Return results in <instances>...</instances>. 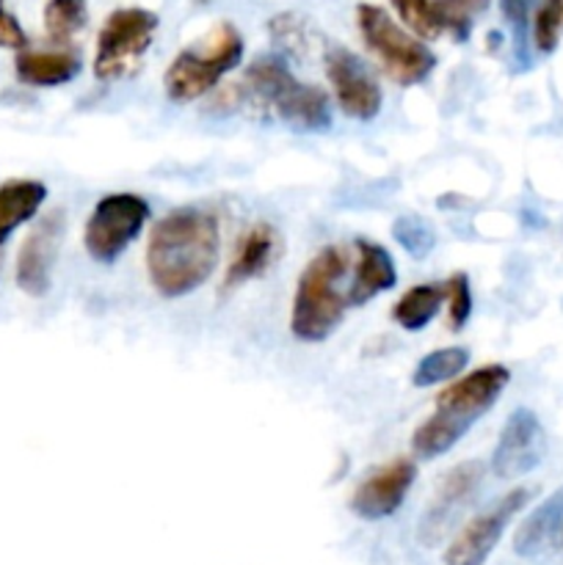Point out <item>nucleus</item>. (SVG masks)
<instances>
[{
  "label": "nucleus",
  "mask_w": 563,
  "mask_h": 565,
  "mask_svg": "<svg viewBox=\"0 0 563 565\" xmlns=\"http://www.w3.org/2000/svg\"><path fill=\"white\" fill-rule=\"evenodd\" d=\"M513 552L524 561H552L563 555V486L524 516L513 533Z\"/></svg>",
  "instance_id": "14"
},
{
  "label": "nucleus",
  "mask_w": 563,
  "mask_h": 565,
  "mask_svg": "<svg viewBox=\"0 0 563 565\" xmlns=\"http://www.w3.org/2000/svg\"><path fill=\"white\" fill-rule=\"evenodd\" d=\"M64 210H50L44 218H39V224L28 232L25 243L20 246L17 254V270L14 279L25 296L42 298L50 292L53 285V268L55 257H59L61 237H64Z\"/></svg>",
  "instance_id": "11"
},
{
  "label": "nucleus",
  "mask_w": 563,
  "mask_h": 565,
  "mask_svg": "<svg viewBox=\"0 0 563 565\" xmlns=\"http://www.w3.org/2000/svg\"><path fill=\"white\" fill-rule=\"evenodd\" d=\"M480 478H484V467L478 461H467L461 467H453L447 472V478L442 480L439 494L431 502L428 513L423 519V527H419V539L423 544L434 546L442 535L447 533L450 522L456 519V513L461 511L464 502L472 497V491L478 489Z\"/></svg>",
  "instance_id": "15"
},
{
  "label": "nucleus",
  "mask_w": 563,
  "mask_h": 565,
  "mask_svg": "<svg viewBox=\"0 0 563 565\" xmlns=\"http://www.w3.org/2000/svg\"><path fill=\"white\" fill-rule=\"evenodd\" d=\"M279 248H282V237L274 226L254 224L252 230L237 241L235 254H232L230 265H226L224 290H235V287L263 276L265 270L274 265Z\"/></svg>",
  "instance_id": "16"
},
{
  "label": "nucleus",
  "mask_w": 563,
  "mask_h": 565,
  "mask_svg": "<svg viewBox=\"0 0 563 565\" xmlns=\"http://www.w3.org/2000/svg\"><path fill=\"white\" fill-rule=\"evenodd\" d=\"M243 58V39L230 22L215 25L196 47H185L163 75L166 97L171 103H193L221 83L226 72Z\"/></svg>",
  "instance_id": "5"
},
{
  "label": "nucleus",
  "mask_w": 563,
  "mask_h": 565,
  "mask_svg": "<svg viewBox=\"0 0 563 565\" xmlns=\"http://www.w3.org/2000/svg\"><path fill=\"white\" fill-rule=\"evenodd\" d=\"M47 188L36 180H11L0 185V246L11 232L31 221L44 204Z\"/></svg>",
  "instance_id": "19"
},
{
  "label": "nucleus",
  "mask_w": 563,
  "mask_h": 565,
  "mask_svg": "<svg viewBox=\"0 0 563 565\" xmlns=\"http://www.w3.org/2000/svg\"><path fill=\"white\" fill-rule=\"evenodd\" d=\"M158 31V17L147 9H116L103 22L94 53V75L97 81H119L138 66L141 55L152 44Z\"/></svg>",
  "instance_id": "7"
},
{
  "label": "nucleus",
  "mask_w": 563,
  "mask_h": 565,
  "mask_svg": "<svg viewBox=\"0 0 563 565\" xmlns=\"http://www.w3.org/2000/svg\"><path fill=\"white\" fill-rule=\"evenodd\" d=\"M243 94L301 132H320L331 125L329 97L323 88L296 81L285 61L276 55H265L248 66Z\"/></svg>",
  "instance_id": "4"
},
{
  "label": "nucleus",
  "mask_w": 563,
  "mask_h": 565,
  "mask_svg": "<svg viewBox=\"0 0 563 565\" xmlns=\"http://www.w3.org/2000/svg\"><path fill=\"white\" fill-rule=\"evenodd\" d=\"M445 301H447V323L453 331L461 329L472 315V287H469L467 274H453L445 281Z\"/></svg>",
  "instance_id": "27"
},
{
  "label": "nucleus",
  "mask_w": 563,
  "mask_h": 565,
  "mask_svg": "<svg viewBox=\"0 0 563 565\" xmlns=\"http://www.w3.org/2000/svg\"><path fill=\"white\" fill-rule=\"evenodd\" d=\"M535 0H500V11L506 17L508 25L517 31V39H522L524 25H528L530 9H533Z\"/></svg>",
  "instance_id": "29"
},
{
  "label": "nucleus",
  "mask_w": 563,
  "mask_h": 565,
  "mask_svg": "<svg viewBox=\"0 0 563 565\" xmlns=\"http://www.w3.org/2000/svg\"><path fill=\"white\" fill-rule=\"evenodd\" d=\"M442 301H445V287L417 285L397 298L395 309H392V318H395V323L401 329L423 331L436 318Z\"/></svg>",
  "instance_id": "20"
},
{
  "label": "nucleus",
  "mask_w": 563,
  "mask_h": 565,
  "mask_svg": "<svg viewBox=\"0 0 563 565\" xmlns=\"http://www.w3.org/2000/svg\"><path fill=\"white\" fill-rule=\"evenodd\" d=\"M414 478H417V467L408 458H395V461L384 463L357 486L351 497V511L364 522L390 519L392 513L401 511Z\"/></svg>",
  "instance_id": "13"
},
{
  "label": "nucleus",
  "mask_w": 563,
  "mask_h": 565,
  "mask_svg": "<svg viewBox=\"0 0 563 565\" xmlns=\"http://www.w3.org/2000/svg\"><path fill=\"white\" fill-rule=\"evenodd\" d=\"M219 263V218L204 207H177L152 226L147 274L163 298L199 290Z\"/></svg>",
  "instance_id": "1"
},
{
  "label": "nucleus",
  "mask_w": 563,
  "mask_h": 565,
  "mask_svg": "<svg viewBox=\"0 0 563 565\" xmlns=\"http://www.w3.org/2000/svg\"><path fill=\"white\" fill-rule=\"evenodd\" d=\"M348 274V252L342 246H326L301 270L293 296L290 331L301 342L329 340L342 323L348 309V290L342 279Z\"/></svg>",
  "instance_id": "3"
},
{
  "label": "nucleus",
  "mask_w": 563,
  "mask_h": 565,
  "mask_svg": "<svg viewBox=\"0 0 563 565\" xmlns=\"http://www.w3.org/2000/svg\"><path fill=\"white\" fill-rule=\"evenodd\" d=\"M392 235H395V241L401 243L403 252L412 254L414 259L428 257L431 248L436 246L434 232H431V226L425 224L419 215H401V218L392 224Z\"/></svg>",
  "instance_id": "24"
},
{
  "label": "nucleus",
  "mask_w": 563,
  "mask_h": 565,
  "mask_svg": "<svg viewBox=\"0 0 563 565\" xmlns=\"http://www.w3.org/2000/svg\"><path fill=\"white\" fill-rule=\"evenodd\" d=\"M392 6H395L403 25H406L417 39L442 36L439 25H436L434 0H392Z\"/></svg>",
  "instance_id": "26"
},
{
  "label": "nucleus",
  "mask_w": 563,
  "mask_h": 565,
  "mask_svg": "<svg viewBox=\"0 0 563 565\" xmlns=\"http://www.w3.org/2000/svg\"><path fill=\"white\" fill-rule=\"evenodd\" d=\"M563 28V0H541L533 14V44L539 53H552L557 47Z\"/></svg>",
  "instance_id": "25"
},
{
  "label": "nucleus",
  "mask_w": 563,
  "mask_h": 565,
  "mask_svg": "<svg viewBox=\"0 0 563 565\" xmlns=\"http://www.w3.org/2000/svg\"><path fill=\"white\" fill-rule=\"evenodd\" d=\"M149 218L147 199L138 193H108L94 204L83 232L88 257L110 265L130 246Z\"/></svg>",
  "instance_id": "8"
},
{
  "label": "nucleus",
  "mask_w": 563,
  "mask_h": 565,
  "mask_svg": "<svg viewBox=\"0 0 563 565\" xmlns=\"http://www.w3.org/2000/svg\"><path fill=\"white\" fill-rule=\"evenodd\" d=\"M511 373L502 364H484L436 397V408L412 436V450L417 458H439L450 452L467 430L500 401Z\"/></svg>",
  "instance_id": "2"
},
{
  "label": "nucleus",
  "mask_w": 563,
  "mask_h": 565,
  "mask_svg": "<svg viewBox=\"0 0 563 565\" xmlns=\"http://www.w3.org/2000/svg\"><path fill=\"white\" fill-rule=\"evenodd\" d=\"M397 270L390 252L373 241H357V270L348 287V307H362L384 290L395 287Z\"/></svg>",
  "instance_id": "17"
},
{
  "label": "nucleus",
  "mask_w": 563,
  "mask_h": 565,
  "mask_svg": "<svg viewBox=\"0 0 563 565\" xmlns=\"http://www.w3.org/2000/svg\"><path fill=\"white\" fill-rule=\"evenodd\" d=\"M86 25V0H47L44 28L53 42H70Z\"/></svg>",
  "instance_id": "22"
},
{
  "label": "nucleus",
  "mask_w": 563,
  "mask_h": 565,
  "mask_svg": "<svg viewBox=\"0 0 563 565\" xmlns=\"http://www.w3.org/2000/svg\"><path fill=\"white\" fill-rule=\"evenodd\" d=\"M528 500L530 489H513L495 505L486 508L484 513L469 519L447 546L445 565H484L495 552V546L500 544L502 533L513 522V516L528 505Z\"/></svg>",
  "instance_id": "9"
},
{
  "label": "nucleus",
  "mask_w": 563,
  "mask_h": 565,
  "mask_svg": "<svg viewBox=\"0 0 563 565\" xmlns=\"http://www.w3.org/2000/svg\"><path fill=\"white\" fill-rule=\"evenodd\" d=\"M467 364H469L467 348H439V351H431L428 356L419 359V364L412 373V384L419 386V390L445 384V381L461 375L464 370H467Z\"/></svg>",
  "instance_id": "21"
},
{
  "label": "nucleus",
  "mask_w": 563,
  "mask_h": 565,
  "mask_svg": "<svg viewBox=\"0 0 563 565\" xmlns=\"http://www.w3.org/2000/svg\"><path fill=\"white\" fill-rule=\"evenodd\" d=\"M326 77H329L342 114L357 121H370L379 116L384 94L359 55L346 47H331L326 53Z\"/></svg>",
  "instance_id": "12"
},
{
  "label": "nucleus",
  "mask_w": 563,
  "mask_h": 565,
  "mask_svg": "<svg viewBox=\"0 0 563 565\" xmlns=\"http://www.w3.org/2000/svg\"><path fill=\"white\" fill-rule=\"evenodd\" d=\"M14 72L25 86L53 88L64 86L81 72V58L70 50H22L14 61Z\"/></svg>",
  "instance_id": "18"
},
{
  "label": "nucleus",
  "mask_w": 563,
  "mask_h": 565,
  "mask_svg": "<svg viewBox=\"0 0 563 565\" xmlns=\"http://www.w3.org/2000/svg\"><path fill=\"white\" fill-rule=\"evenodd\" d=\"M0 47L20 50V53L28 47V33L22 31L20 20L11 14L6 0H0Z\"/></svg>",
  "instance_id": "28"
},
{
  "label": "nucleus",
  "mask_w": 563,
  "mask_h": 565,
  "mask_svg": "<svg viewBox=\"0 0 563 565\" xmlns=\"http://www.w3.org/2000/svg\"><path fill=\"white\" fill-rule=\"evenodd\" d=\"M357 25L362 33V42L381 70L401 86H414L423 83L434 72L436 55L431 53L428 44L408 33L406 28L397 25L381 6L359 3Z\"/></svg>",
  "instance_id": "6"
},
{
  "label": "nucleus",
  "mask_w": 563,
  "mask_h": 565,
  "mask_svg": "<svg viewBox=\"0 0 563 565\" xmlns=\"http://www.w3.org/2000/svg\"><path fill=\"white\" fill-rule=\"evenodd\" d=\"M489 0H434V14L439 33H453L456 39H467L472 22Z\"/></svg>",
  "instance_id": "23"
},
{
  "label": "nucleus",
  "mask_w": 563,
  "mask_h": 565,
  "mask_svg": "<svg viewBox=\"0 0 563 565\" xmlns=\"http://www.w3.org/2000/svg\"><path fill=\"white\" fill-rule=\"evenodd\" d=\"M546 456V430L535 412L517 408L506 419L491 452V472L500 480H519L541 467Z\"/></svg>",
  "instance_id": "10"
}]
</instances>
